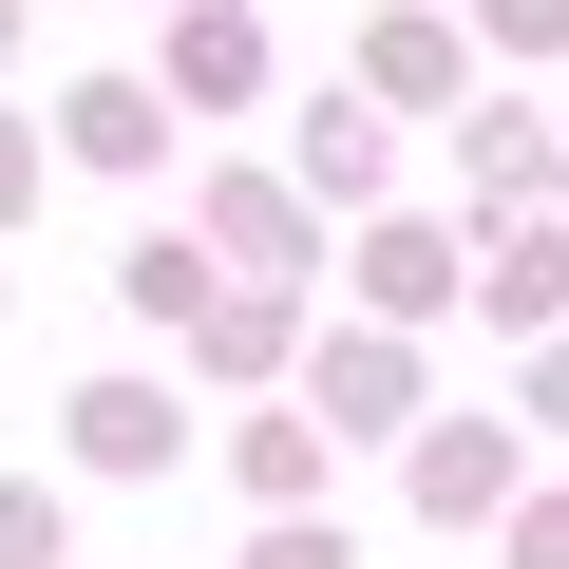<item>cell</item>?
Segmentation results:
<instances>
[{"label": "cell", "mask_w": 569, "mask_h": 569, "mask_svg": "<svg viewBox=\"0 0 569 569\" xmlns=\"http://www.w3.org/2000/svg\"><path fill=\"white\" fill-rule=\"evenodd\" d=\"M171 96L190 114H247L266 96V20H247V0H190V20H171Z\"/></svg>", "instance_id": "cell-1"}, {"label": "cell", "mask_w": 569, "mask_h": 569, "mask_svg": "<svg viewBox=\"0 0 569 569\" xmlns=\"http://www.w3.org/2000/svg\"><path fill=\"white\" fill-rule=\"evenodd\" d=\"M550 171H569V133H550V114H456V190H475V209H531Z\"/></svg>", "instance_id": "cell-2"}, {"label": "cell", "mask_w": 569, "mask_h": 569, "mask_svg": "<svg viewBox=\"0 0 569 569\" xmlns=\"http://www.w3.org/2000/svg\"><path fill=\"white\" fill-rule=\"evenodd\" d=\"M305 380H323V418H342V437H380V418H418V342H399V323H361V342H323Z\"/></svg>", "instance_id": "cell-3"}, {"label": "cell", "mask_w": 569, "mask_h": 569, "mask_svg": "<svg viewBox=\"0 0 569 569\" xmlns=\"http://www.w3.org/2000/svg\"><path fill=\"white\" fill-rule=\"evenodd\" d=\"M77 456H96V475H171V456H190V418H171L152 380H96V399H77Z\"/></svg>", "instance_id": "cell-4"}, {"label": "cell", "mask_w": 569, "mask_h": 569, "mask_svg": "<svg viewBox=\"0 0 569 569\" xmlns=\"http://www.w3.org/2000/svg\"><path fill=\"white\" fill-rule=\"evenodd\" d=\"M493 493H512V437H493V418H437V437H418V512H437V531H475Z\"/></svg>", "instance_id": "cell-5"}, {"label": "cell", "mask_w": 569, "mask_h": 569, "mask_svg": "<svg viewBox=\"0 0 569 569\" xmlns=\"http://www.w3.org/2000/svg\"><path fill=\"white\" fill-rule=\"evenodd\" d=\"M58 133H77L96 171H152V152H171V77H96V96H77Z\"/></svg>", "instance_id": "cell-6"}, {"label": "cell", "mask_w": 569, "mask_h": 569, "mask_svg": "<svg viewBox=\"0 0 569 569\" xmlns=\"http://www.w3.org/2000/svg\"><path fill=\"white\" fill-rule=\"evenodd\" d=\"M305 190H323V209H361V190H380V114H361V96H323V114H305Z\"/></svg>", "instance_id": "cell-7"}, {"label": "cell", "mask_w": 569, "mask_h": 569, "mask_svg": "<svg viewBox=\"0 0 569 569\" xmlns=\"http://www.w3.org/2000/svg\"><path fill=\"white\" fill-rule=\"evenodd\" d=\"M228 475H247L266 512H305V493H323V437H305V418H247V437H228Z\"/></svg>", "instance_id": "cell-8"}, {"label": "cell", "mask_w": 569, "mask_h": 569, "mask_svg": "<svg viewBox=\"0 0 569 569\" xmlns=\"http://www.w3.org/2000/svg\"><path fill=\"white\" fill-rule=\"evenodd\" d=\"M361 266H380V323H437V305H456V247H437V228H380Z\"/></svg>", "instance_id": "cell-9"}, {"label": "cell", "mask_w": 569, "mask_h": 569, "mask_svg": "<svg viewBox=\"0 0 569 569\" xmlns=\"http://www.w3.org/2000/svg\"><path fill=\"white\" fill-rule=\"evenodd\" d=\"M209 305H228V284H209V266H190V247H133V323H171V342H190V323H209Z\"/></svg>", "instance_id": "cell-10"}, {"label": "cell", "mask_w": 569, "mask_h": 569, "mask_svg": "<svg viewBox=\"0 0 569 569\" xmlns=\"http://www.w3.org/2000/svg\"><path fill=\"white\" fill-rule=\"evenodd\" d=\"M190 361H228V380H266V361H284V323H266V305H209V323H190Z\"/></svg>", "instance_id": "cell-11"}, {"label": "cell", "mask_w": 569, "mask_h": 569, "mask_svg": "<svg viewBox=\"0 0 569 569\" xmlns=\"http://www.w3.org/2000/svg\"><path fill=\"white\" fill-rule=\"evenodd\" d=\"M0 569H58V493L39 475H0Z\"/></svg>", "instance_id": "cell-12"}, {"label": "cell", "mask_w": 569, "mask_h": 569, "mask_svg": "<svg viewBox=\"0 0 569 569\" xmlns=\"http://www.w3.org/2000/svg\"><path fill=\"white\" fill-rule=\"evenodd\" d=\"M247 569H361V550H342V531H305V512H284V531H266Z\"/></svg>", "instance_id": "cell-13"}, {"label": "cell", "mask_w": 569, "mask_h": 569, "mask_svg": "<svg viewBox=\"0 0 569 569\" xmlns=\"http://www.w3.org/2000/svg\"><path fill=\"white\" fill-rule=\"evenodd\" d=\"M20 209H39V133L0 114V228H20Z\"/></svg>", "instance_id": "cell-14"}, {"label": "cell", "mask_w": 569, "mask_h": 569, "mask_svg": "<svg viewBox=\"0 0 569 569\" xmlns=\"http://www.w3.org/2000/svg\"><path fill=\"white\" fill-rule=\"evenodd\" d=\"M493 39H512V58H550V39H569V0H493Z\"/></svg>", "instance_id": "cell-15"}, {"label": "cell", "mask_w": 569, "mask_h": 569, "mask_svg": "<svg viewBox=\"0 0 569 569\" xmlns=\"http://www.w3.org/2000/svg\"><path fill=\"white\" fill-rule=\"evenodd\" d=\"M512 550H531V569H569V512H531V531H512Z\"/></svg>", "instance_id": "cell-16"}, {"label": "cell", "mask_w": 569, "mask_h": 569, "mask_svg": "<svg viewBox=\"0 0 569 569\" xmlns=\"http://www.w3.org/2000/svg\"><path fill=\"white\" fill-rule=\"evenodd\" d=\"M531 399H550V418H569V342H550V380H531Z\"/></svg>", "instance_id": "cell-17"}, {"label": "cell", "mask_w": 569, "mask_h": 569, "mask_svg": "<svg viewBox=\"0 0 569 569\" xmlns=\"http://www.w3.org/2000/svg\"><path fill=\"white\" fill-rule=\"evenodd\" d=\"M0 39H20V0H0Z\"/></svg>", "instance_id": "cell-18"}]
</instances>
